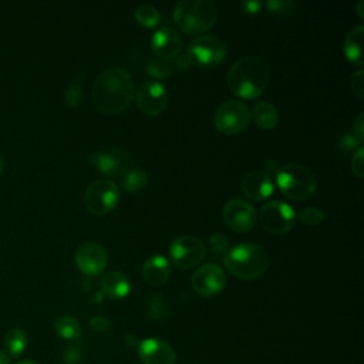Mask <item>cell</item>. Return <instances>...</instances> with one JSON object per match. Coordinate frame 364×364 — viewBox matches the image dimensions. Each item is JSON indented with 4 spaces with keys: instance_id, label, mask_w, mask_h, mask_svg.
<instances>
[{
    "instance_id": "6da1fadb",
    "label": "cell",
    "mask_w": 364,
    "mask_h": 364,
    "mask_svg": "<svg viewBox=\"0 0 364 364\" xmlns=\"http://www.w3.org/2000/svg\"><path fill=\"white\" fill-rule=\"evenodd\" d=\"M135 82L132 75L121 67L104 70L94 81L91 97L97 109L107 115L122 112L132 102Z\"/></svg>"
},
{
    "instance_id": "ffe728a7",
    "label": "cell",
    "mask_w": 364,
    "mask_h": 364,
    "mask_svg": "<svg viewBox=\"0 0 364 364\" xmlns=\"http://www.w3.org/2000/svg\"><path fill=\"white\" fill-rule=\"evenodd\" d=\"M101 289L111 299H124L131 290V283L122 272H108L101 279Z\"/></svg>"
},
{
    "instance_id": "52a82bcc",
    "label": "cell",
    "mask_w": 364,
    "mask_h": 364,
    "mask_svg": "<svg viewBox=\"0 0 364 364\" xmlns=\"http://www.w3.org/2000/svg\"><path fill=\"white\" fill-rule=\"evenodd\" d=\"M119 200L118 186L107 179H98L88 185L84 193V205L88 212L95 216H102L111 212Z\"/></svg>"
},
{
    "instance_id": "1f68e13d",
    "label": "cell",
    "mask_w": 364,
    "mask_h": 364,
    "mask_svg": "<svg viewBox=\"0 0 364 364\" xmlns=\"http://www.w3.org/2000/svg\"><path fill=\"white\" fill-rule=\"evenodd\" d=\"M351 171L357 178L364 176V146H358L351 159Z\"/></svg>"
},
{
    "instance_id": "30bf717a",
    "label": "cell",
    "mask_w": 364,
    "mask_h": 364,
    "mask_svg": "<svg viewBox=\"0 0 364 364\" xmlns=\"http://www.w3.org/2000/svg\"><path fill=\"white\" fill-rule=\"evenodd\" d=\"M226 44L215 34H200L189 46V57L200 65L219 64L226 57Z\"/></svg>"
},
{
    "instance_id": "83f0119b",
    "label": "cell",
    "mask_w": 364,
    "mask_h": 364,
    "mask_svg": "<svg viewBox=\"0 0 364 364\" xmlns=\"http://www.w3.org/2000/svg\"><path fill=\"white\" fill-rule=\"evenodd\" d=\"M146 73L154 77V78H159V80H166L171 77L172 74V70H171V65L168 63H165L164 60H159V58H155V60H151L146 65Z\"/></svg>"
},
{
    "instance_id": "74e56055",
    "label": "cell",
    "mask_w": 364,
    "mask_h": 364,
    "mask_svg": "<svg viewBox=\"0 0 364 364\" xmlns=\"http://www.w3.org/2000/svg\"><path fill=\"white\" fill-rule=\"evenodd\" d=\"M78 353H80V351H78L77 346L68 347V348L64 351V360H65V363L74 364V363L80 358V354H78Z\"/></svg>"
},
{
    "instance_id": "e575fe53",
    "label": "cell",
    "mask_w": 364,
    "mask_h": 364,
    "mask_svg": "<svg viewBox=\"0 0 364 364\" xmlns=\"http://www.w3.org/2000/svg\"><path fill=\"white\" fill-rule=\"evenodd\" d=\"M338 146L343 151H351V149H355V148L361 146V141L357 139L353 132H350V134H344V135L340 136Z\"/></svg>"
},
{
    "instance_id": "5bb4252c",
    "label": "cell",
    "mask_w": 364,
    "mask_h": 364,
    "mask_svg": "<svg viewBox=\"0 0 364 364\" xmlns=\"http://www.w3.org/2000/svg\"><path fill=\"white\" fill-rule=\"evenodd\" d=\"M191 283L198 294L212 297L223 290L226 284V274L220 266L215 263H206L195 270Z\"/></svg>"
},
{
    "instance_id": "f1b7e54d",
    "label": "cell",
    "mask_w": 364,
    "mask_h": 364,
    "mask_svg": "<svg viewBox=\"0 0 364 364\" xmlns=\"http://www.w3.org/2000/svg\"><path fill=\"white\" fill-rule=\"evenodd\" d=\"M169 314L166 303L159 294H154L148 303V316L154 320H161Z\"/></svg>"
},
{
    "instance_id": "ac0fdd59",
    "label": "cell",
    "mask_w": 364,
    "mask_h": 364,
    "mask_svg": "<svg viewBox=\"0 0 364 364\" xmlns=\"http://www.w3.org/2000/svg\"><path fill=\"white\" fill-rule=\"evenodd\" d=\"M274 191L272 178L260 169H253L247 172L242 181V192L253 199V200H263L269 198Z\"/></svg>"
},
{
    "instance_id": "7a4b0ae2",
    "label": "cell",
    "mask_w": 364,
    "mask_h": 364,
    "mask_svg": "<svg viewBox=\"0 0 364 364\" xmlns=\"http://www.w3.org/2000/svg\"><path fill=\"white\" fill-rule=\"evenodd\" d=\"M270 78V68L267 63L257 55H245L236 60L226 75V84L232 94L253 100L260 97Z\"/></svg>"
},
{
    "instance_id": "7402d4cb",
    "label": "cell",
    "mask_w": 364,
    "mask_h": 364,
    "mask_svg": "<svg viewBox=\"0 0 364 364\" xmlns=\"http://www.w3.org/2000/svg\"><path fill=\"white\" fill-rule=\"evenodd\" d=\"M256 125L262 129H273L279 122V112L274 105L267 101L256 102L250 114Z\"/></svg>"
},
{
    "instance_id": "7c38bea8",
    "label": "cell",
    "mask_w": 364,
    "mask_h": 364,
    "mask_svg": "<svg viewBox=\"0 0 364 364\" xmlns=\"http://www.w3.org/2000/svg\"><path fill=\"white\" fill-rule=\"evenodd\" d=\"M90 164L108 176H122L131 166V155L118 146L105 148L90 155Z\"/></svg>"
},
{
    "instance_id": "d4e9b609",
    "label": "cell",
    "mask_w": 364,
    "mask_h": 364,
    "mask_svg": "<svg viewBox=\"0 0 364 364\" xmlns=\"http://www.w3.org/2000/svg\"><path fill=\"white\" fill-rule=\"evenodd\" d=\"M146 182H148V175L141 168L128 169L121 176V185L128 192H138V191H141L146 185Z\"/></svg>"
},
{
    "instance_id": "8d00e7d4",
    "label": "cell",
    "mask_w": 364,
    "mask_h": 364,
    "mask_svg": "<svg viewBox=\"0 0 364 364\" xmlns=\"http://www.w3.org/2000/svg\"><path fill=\"white\" fill-rule=\"evenodd\" d=\"M353 134L357 139H360L363 142L364 139V114L360 112L357 115V118L354 119V125H353Z\"/></svg>"
},
{
    "instance_id": "d590c367",
    "label": "cell",
    "mask_w": 364,
    "mask_h": 364,
    "mask_svg": "<svg viewBox=\"0 0 364 364\" xmlns=\"http://www.w3.org/2000/svg\"><path fill=\"white\" fill-rule=\"evenodd\" d=\"M90 326L95 330V331H107L111 326L109 320L107 317H102V316H95L90 320Z\"/></svg>"
},
{
    "instance_id": "9a60e30c",
    "label": "cell",
    "mask_w": 364,
    "mask_h": 364,
    "mask_svg": "<svg viewBox=\"0 0 364 364\" xmlns=\"http://www.w3.org/2000/svg\"><path fill=\"white\" fill-rule=\"evenodd\" d=\"M74 259L77 267L84 274L97 276L105 269L108 256L101 245L95 242H85L77 249Z\"/></svg>"
},
{
    "instance_id": "b9f144b4",
    "label": "cell",
    "mask_w": 364,
    "mask_h": 364,
    "mask_svg": "<svg viewBox=\"0 0 364 364\" xmlns=\"http://www.w3.org/2000/svg\"><path fill=\"white\" fill-rule=\"evenodd\" d=\"M3 168H4V161H3V158H1V155H0V175H1V172H3Z\"/></svg>"
},
{
    "instance_id": "60d3db41",
    "label": "cell",
    "mask_w": 364,
    "mask_h": 364,
    "mask_svg": "<svg viewBox=\"0 0 364 364\" xmlns=\"http://www.w3.org/2000/svg\"><path fill=\"white\" fill-rule=\"evenodd\" d=\"M16 364H37V363L31 361V360H21V361H17Z\"/></svg>"
},
{
    "instance_id": "d6986e66",
    "label": "cell",
    "mask_w": 364,
    "mask_h": 364,
    "mask_svg": "<svg viewBox=\"0 0 364 364\" xmlns=\"http://www.w3.org/2000/svg\"><path fill=\"white\" fill-rule=\"evenodd\" d=\"M142 276L148 284L161 286L168 282L171 276V266L164 256H152L144 263Z\"/></svg>"
},
{
    "instance_id": "ab89813d",
    "label": "cell",
    "mask_w": 364,
    "mask_h": 364,
    "mask_svg": "<svg viewBox=\"0 0 364 364\" xmlns=\"http://www.w3.org/2000/svg\"><path fill=\"white\" fill-rule=\"evenodd\" d=\"M0 364H9V357L4 351L0 350Z\"/></svg>"
},
{
    "instance_id": "44dd1931",
    "label": "cell",
    "mask_w": 364,
    "mask_h": 364,
    "mask_svg": "<svg viewBox=\"0 0 364 364\" xmlns=\"http://www.w3.org/2000/svg\"><path fill=\"white\" fill-rule=\"evenodd\" d=\"M363 37H364V28L363 26L351 28L346 38H344V55L347 60L358 67L363 65Z\"/></svg>"
},
{
    "instance_id": "3957f363",
    "label": "cell",
    "mask_w": 364,
    "mask_h": 364,
    "mask_svg": "<svg viewBox=\"0 0 364 364\" xmlns=\"http://www.w3.org/2000/svg\"><path fill=\"white\" fill-rule=\"evenodd\" d=\"M223 263L232 276L242 280H253L267 270L269 256L263 247L255 243H240L228 249Z\"/></svg>"
},
{
    "instance_id": "d6a6232c",
    "label": "cell",
    "mask_w": 364,
    "mask_h": 364,
    "mask_svg": "<svg viewBox=\"0 0 364 364\" xmlns=\"http://www.w3.org/2000/svg\"><path fill=\"white\" fill-rule=\"evenodd\" d=\"M209 246L215 253H226L229 247V242L225 235L222 233H213L209 237Z\"/></svg>"
},
{
    "instance_id": "9c48e42d",
    "label": "cell",
    "mask_w": 364,
    "mask_h": 364,
    "mask_svg": "<svg viewBox=\"0 0 364 364\" xmlns=\"http://www.w3.org/2000/svg\"><path fill=\"white\" fill-rule=\"evenodd\" d=\"M169 255L175 266L179 269H191L203 260L206 250L203 242L199 237L183 235L171 243Z\"/></svg>"
},
{
    "instance_id": "2e32d148",
    "label": "cell",
    "mask_w": 364,
    "mask_h": 364,
    "mask_svg": "<svg viewBox=\"0 0 364 364\" xmlns=\"http://www.w3.org/2000/svg\"><path fill=\"white\" fill-rule=\"evenodd\" d=\"M138 355L144 364H175L176 354L171 344L161 338H145L138 344Z\"/></svg>"
},
{
    "instance_id": "8992f818",
    "label": "cell",
    "mask_w": 364,
    "mask_h": 364,
    "mask_svg": "<svg viewBox=\"0 0 364 364\" xmlns=\"http://www.w3.org/2000/svg\"><path fill=\"white\" fill-rule=\"evenodd\" d=\"M250 109L237 100L222 102L215 112V127L225 135H236L242 132L250 122Z\"/></svg>"
},
{
    "instance_id": "ba28073f",
    "label": "cell",
    "mask_w": 364,
    "mask_h": 364,
    "mask_svg": "<svg viewBox=\"0 0 364 364\" xmlns=\"http://www.w3.org/2000/svg\"><path fill=\"white\" fill-rule=\"evenodd\" d=\"M294 209L282 200H270L262 206L259 219L264 230L273 235L287 233L296 222Z\"/></svg>"
},
{
    "instance_id": "f35d334b",
    "label": "cell",
    "mask_w": 364,
    "mask_h": 364,
    "mask_svg": "<svg viewBox=\"0 0 364 364\" xmlns=\"http://www.w3.org/2000/svg\"><path fill=\"white\" fill-rule=\"evenodd\" d=\"M260 6H262L260 1H252V0L250 1H243L242 3V10L247 14H255V13L259 11Z\"/></svg>"
},
{
    "instance_id": "8fae6325",
    "label": "cell",
    "mask_w": 364,
    "mask_h": 364,
    "mask_svg": "<svg viewBox=\"0 0 364 364\" xmlns=\"http://www.w3.org/2000/svg\"><path fill=\"white\" fill-rule=\"evenodd\" d=\"M134 97L138 109L148 117L159 115L168 104V92L156 80L144 81L135 91Z\"/></svg>"
},
{
    "instance_id": "484cf974",
    "label": "cell",
    "mask_w": 364,
    "mask_h": 364,
    "mask_svg": "<svg viewBox=\"0 0 364 364\" xmlns=\"http://www.w3.org/2000/svg\"><path fill=\"white\" fill-rule=\"evenodd\" d=\"M135 20L142 26V27H156L159 20H161V14L159 11L151 6V4H142L135 10Z\"/></svg>"
},
{
    "instance_id": "836d02e7",
    "label": "cell",
    "mask_w": 364,
    "mask_h": 364,
    "mask_svg": "<svg viewBox=\"0 0 364 364\" xmlns=\"http://www.w3.org/2000/svg\"><path fill=\"white\" fill-rule=\"evenodd\" d=\"M350 87H351V91H353L360 100L364 98V71H363V70H358V71H355V73L353 74Z\"/></svg>"
},
{
    "instance_id": "603a6c76",
    "label": "cell",
    "mask_w": 364,
    "mask_h": 364,
    "mask_svg": "<svg viewBox=\"0 0 364 364\" xmlns=\"http://www.w3.org/2000/svg\"><path fill=\"white\" fill-rule=\"evenodd\" d=\"M28 344V336L23 328H10L4 336V348L7 355L11 358H18Z\"/></svg>"
},
{
    "instance_id": "4316f807",
    "label": "cell",
    "mask_w": 364,
    "mask_h": 364,
    "mask_svg": "<svg viewBox=\"0 0 364 364\" xmlns=\"http://www.w3.org/2000/svg\"><path fill=\"white\" fill-rule=\"evenodd\" d=\"M82 90H84V75H77L65 88L64 91V101L70 107H77L82 98Z\"/></svg>"
},
{
    "instance_id": "cb8c5ba5",
    "label": "cell",
    "mask_w": 364,
    "mask_h": 364,
    "mask_svg": "<svg viewBox=\"0 0 364 364\" xmlns=\"http://www.w3.org/2000/svg\"><path fill=\"white\" fill-rule=\"evenodd\" d=\"M54 331L64 340L77 341L81 337V327L71 316H61L54 321Z\"/></svg>"
},
{
    "instance_id": "277c9868",
    "label": "cell",
    "mask_w": 364,
    "mask_h": 364,
    "mask_svg": "<svg viewBox=\"0 0 364 364\" xmlns=\"http://www.w3.org/2000/svg\"><path fill=\"white\" fill-rule=\"evenodd\" d=\"M218 20V7L210 0H182L173 10V21L186 34H200Z\"/></svg>"
},
{
    "instance_id": "e0dca14e",
    "label": "cell",
    "mask_w": 364,
    "mask_h": 364,
    "mask_svg": "<svg viewBox=\"0 0 364 364\" xmlns=\"http://www.w3.org/2000/svg\"><path fill=\"white\" fill-rule=\"evenodd\" d=\"M151 48L159 60L175 58L182 50V37L171 27H161L151 38Z\"/></svg>"
},
{
    "instance_id": "4dcf8cb0",
    "label": "cell",
    "mask_w": 364,
    "mask_h": 364,
    "mask_svg": "<svg viewBox=\"0 0 364 364\" xmlns=\"http://www.w3.org/2000/svg\"><path fill=\"white\" fill-rule=\"evenodd\" d=\"M299 219L307 226H317L324 220V213L317 208H306L299 213Z\"/></svg>"
},
{
    "instance_id": "f546056e",
    "label": "cell",
    "mask_w": 364,
    "mask_h": 364,
    "mask_svg": "<svg viewBox=\"0 0 364 364\" xmlns=\"http://www.w3.org/2000/svg\"><path fill=\"white\" fill-rule=\"evenodd\" d=\"M266 7L267 10L274 14V16H279V17H287L289 14H291L294 11V7L296 4L293 1H289V0H284V1H280V0H270L266 3Z\"/></svg>"
},
{
    "instance_id": "5b68a950",
    "label": "cell",
    "mask_w": 364,
    "mask_h": 364,
    "mask_svg": "<svg viewBox=\"0 0 364 364\" xmlns=\"http://www.w3.org/2000/svg\"><path fill=\"white\" fill-rule=\"evenodd\" d=\"M276 182L282 193L294 200H304L316 191L314 173L300 164H286L277 169Z\"/></svg>"
},
{
    "instance_id": "4fadbf2b",
    "label": "cell",
    "mask_w": 364,
    "mask_h": 364,
    "mask_svg": "<svg viewBox=\"0 0 364 364\" xmlns=\"http://www.w3.org/2000/svg\"><path fill=\"white\" fill-rule=\"evenodd\" d=\"M223 220L232 230L245 233L255 228L257 216L255 208L247 200L233 198L225 203Z\"/></svg>"
}]
</instances>
